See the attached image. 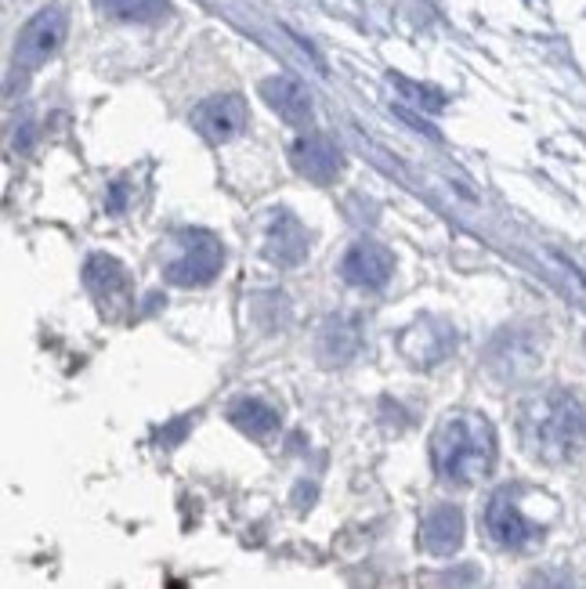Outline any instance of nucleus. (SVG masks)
I'll list each match as a JSON object with an SVG mask.
<instances>
[{
    "label": "nucleus",
    "instance_id": "nucleus-14",
    "mask_svg": "<svg viewBox=\"0 0 586 589\" xmlns=\"http://www.w3.org/2000/svg\"><path fill=\"white\" fill-rule=\"evenodd\" d=\"M98 4L120 22H160L171 11L167 0H98Z\"/></svg>",
    "mask_w": 586,
    "mask_h": 589
},
{
    "label": "nucleus",
    "instance_id": "nucleus-15",
    "mask_svg": "<svg viewBox=\"0 0 586 589\" xmlns=\"http://www.w3.org/2000/svg\"><path fill=\"white\" fill-rule=\"evenodd\" d=\"M394 87H399L405 98H413L416 106L427 109V112H442L445 109V95H442V90H435V87L413 84V81H405V76H394Z\"/></svg>",
    "mask_w": 586,
    "mask_h": 589
},
{
    "label": "nucleus",
    "instance_id": "nucleus-13",
    "mask_svg": "<svg viewBox=\"0 0 586 589\" xmlns=\"http://www.w3.org/2000/svg\"><path fill=\"white\" fill-rule=\"evenodd\" d=\"M229 420L243 430V434L251 438H268L272 430L279 427V413L272 409V405H265L261 398H243L232 405Z\"/></svg>",
    "mask_w": 586,
    "mask_h": 589
},
{
    "label": "nucleus",
    "instance_id": "nucleus-8",
    "mask_svg": "<svg viewBox=\"0 0 586 589\" xmlns=\"http://www.w3.org/2000/svg\"><path fill=\"white\" fill-rule=\"evenodd\" d=\"M193 123L210 142H229L246 127V101L240 95H213L196 106Z\"/></svg>",
    "mask_w": 586,
    "mask_h": 589
},
{
    "label": "nucleus",
    "instance_id": "nucleus-5",
    "mask_svg": "<svg viewBox=\"0 0 586 589\" xmlns=\"http://www.w3.org/2000/svg\"><path fill=\"white\" fill-rule=\"evenodd\" d=\"M486 531H489V539L496 542V547H503V550H525V547H533L539 536H544V528L533 525V520L522 514V506H517L511 489L496 492L489 500Z\"/></svg>",
    "mask_w": 586,
    "mask_h": 589
},
{
    "label": "nucleus",
    "instance_id": "nucleus-16",
    "mask_svg": "<svg viewBox=\"0 0 586 589\" xmlns=\"http://www.w3.org/2000/svg\"><path fill=\"white\" fill-rule=\"evenodd\" d=\"M528 589H576V586H572L565 572H539V575H533Z\"/></svg>",
    "mask_w": 586,
    "mask_h": 589
},
{
    "label": "nucleus",
    "instance_id": "nucleus-2",
    "mask_svg": "<svg viewBox=\"0 0 586 589\" xmlns=\"http://www.w3.org/2000/svg\"><path fill=\"white\" fill-rule=\"evenodd\" d=\"M431 463L438 478L453 484H475L489 478L496 463V430L478 413H453L435 427Z\"/></svg>",
    "mask_w": 586,
    "mask_h": 589
},
{
    "label": "nucleus",
    "instance_id": "nucleus-9",
    "mask_svg": "<svg viewBox=\"0 0 586 589\" xmlns=\"http://www.w3.org/2000/svg\"><path fill=\"white\" fill-rule=\"evenodd\" d=\"M464 542V514L460 506H435L420 525V547L435 557H449Z\"/></svg>",
    "mask_w": 586,
    "mask_h": 589
},
{
    "label": "nucleus",
    "instance_id": "nucleus-17",
    "mask_svg": "<svg viewBox=\"0 0 586 589\" xmlns=\"http://www.w3.org/2000/svg\"><path fill=\"white\" fill-rule=\"evenodd\" d=\"M123 185H112V199H109V210H123Z\"/></svg>",
    "mask_w": 586,
    "mask_h": 589
},
{
    "label": "nucleus",
    "instance_id": "nucleus-6",
    "mask_svg": "<svg viewBox=\"0 0 586 589\" xmlns=\"http://www.w3.org/2000/svg\"><path fill=\"white\" fill-rule=\"evenodd\" d=\"M290 160L293 167L301 170L304 177L315 181V185H330L341 174V149L326 138V134H301L290 149Z\"/></svg>",
    "mask_w": 586,
    "mask_h": 589
},
{
    "label": "nucleus",
    "instance_id": "nucleus-1",
    "mask_svg": "<svg viewBox=\"0 0 586 589\" xmlns=\"http://www.w3.org/2000/svg\"><path fill=\"white\" fill-rule=\"evenodd\" d=\"M517 434L544 463H569L586 449V405L569 391L536 394L517 413Z\"/></svg>",
    "mask_w": 586,
    "mask_h": 589
},
{
    "label": "nucleus",
    "instance_id": "nucleus-11",
    "mask_svg": "<svg viewBox=\"0 0 586 589\" xmlns=\"http://www.w3.org/2000/svg\"><path fill=\"white\" fill-rule=\"evenodd\" d=\"M265 254L283 268H293L304 260V254H308V232L301 229V221L293 218V213L279 210L272 218V224H268V240H265Z\"/></svg>",
    "mask_w": 586,
    "mask_h": 589
},
{
    "label": "nucleus",
    "instance_id": "nucleus-3",
    "mask_svg": "<svg viewBox=\"0 0 586 589\" xmlns=\"http://www.w3.org/2000/svg\"><path fill=\"white\" fill-rule=\"evenodd\" d=\"M65 29H70V19L62 8H40L15 40V70H37V65L54 59L65 40Z\"/></svg>",
    "mask_w": 586,
    "mask_h": 589
},
{
    "label": "nucleus",
    "instance_id": "nucleus-10",
    "mask_svg": "<svg viewBox=\"0 0 586 589\" xmlns=\"http://www.w3.org/2000/svg\"><path fill=\"white\" fill-rule=\"evenodd\" d=\"M261 98L268 101V109L279 112V120L293 123V127L312 120V98L304 84L293 81V76H268L261 84Z\"/></svg>",
    "mask_w": 586,
    "mask_h": 589
},
{
    "label": "nucleus",
    "instance_id": "nucleus-7",
    "mask_svg": "<svg viewBox=\"0 0 586 589\" xmlns=\"http://www.w3.org/2000/svg\"><path fill=\"white\" fill-rule=\"evenodd\" d=\"M341 275L352 282V286L380 290L388 286V279L394 275V257L380 243H355L341 260Z\"/></svg>",
    "mask_w": 586,
    "mask_h": 589
},
{
    "label": "nucleus",
    "instance_id": "nucleus-12",
    "mask_svg": "<svg viewBox=\"0 0 586 589\" xmlns=\"http://www.w3.org/2000/svg\"><path fill=\"white\" fill-rule=\"evenodd\" d=\"M84 282H87V290L98 297V304H112L123 290H127V271L120 268L117 257L95 254L84 265Z\"/></svg>",
    "mask_w": 586,
    "mask_h": 589
},
{
    "label": "nucleus",
    "instance_id": "nucleus-4",
    "mask_svg": "<svg viewBox=\"0 0 586 589\" xmlns=\"http://www.w3.org/2000/svg\"><path fill=\"white\" fill-rule=\"evenodd\" d=\"M224 265V246L210 232H188L185 250L178 260L167 265V279L174 286H207Z\"/></svg>",
    "mask_w": 586,
    "mask_h": 589
}]
</instances>
